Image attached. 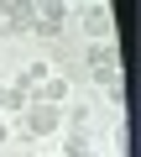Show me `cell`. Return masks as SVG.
<instances>
[{"instance_id": "cell-1", "label": "cell", "mask_w": 141, "mask_h": 157, "mask_svg": "<svg viewBox=\"0 0 141 157\" xmlns=\"http://www.w3.org/2000/svg\"><path fill=\"white\" fill-rule=\"evenodd\" d=\"M68 16H73V6H68V0H47V6H37V21H32V37H42V42L63 37Z\"/></svg>"}, {"instance_id": "cell-2", "label": "cell", "mask_w": 141, "mask_h": 157, "mask_svg": "<svg viewBox=\"0 0 141 157\" xmlns=\"http://www.w3.org/2000/svg\"><path fill=\"white\" fill-rule=\"evenodd\" d=\"M32 21H37V6H26V0H6V6H0V32L6 37L32 32Z\"/></svg>"}, {"instance_id": "cell-3", "label": "cell", "mask_w": 141, "mask_h": 157, "mask_svg": "<svg viewBox=\"0 0 141 157\" xmlns=\"http://www.w3.org/2000/svg\"><path fill=\"white\" fill-rule=\"evenodd\" d=\"M84 63H89V73H99V68H120V47H115V37L89 42V47H84Z\"/></svg>"}, {"instance_id": "cell-4", "label": "cell", "mask_w": 141, "mask_h": 157, "mask_svg": "<svg viewBox=\"0 0 141 157\" xmlns=\"http://www.w3.org/2000/svg\"><path fill=\"white\" fill-rule=\"evenodd\" d=\"M32 100H42V105H68V100H73V78H63V73H52V78H42Z\"/></svg>"}, {"instance_id": "cell-5", "label": "cell", "mask_w": 141, "mask_h": 157, "mask_svg": "<svg viewBox=\"0 0 141 157\" xmlns=\"http://www.w3.org/2000/svg\"><path fill=\"white\" fill-rule=\"evenodd\" d=\"M63 131H89V105H63Z\"/></svg>"}, {"instance_id": "cell-6", "label": "cell", "mask_w": 141, "mask_h": 157, "mask_svg": "<svg viewBox=\"0 0 141 157\" xmlns=\"http://www.w3.org/2000/svg\"><path fill=\"white\" fill-rule=\"evenodd\" d=\"M26 110V94H16L11 84H0V115H21Z\"/></svg>"}, {"instance_id": "cell-7", "label": "cell", "mask_w": 141, "mask_h": 157, "mask_svg": "<svg viewBox=\"0 0 141 157\" xmlns=\"http://www.w3.org/2000/svg\"><path fill=\"white\" fill-rule=\"evenodd\" d=\"M110 147H115L120 157H131V115H120V121H115V136H110Z\"/></svg>"}, {"instance_id": "cell-8", "label": "cell", "mask_w": 141, "mask_h": 157, "mask_svg": "<svg viewBox=\"0 0 141 157\" xmlns=\"http://www.w3.org/2000/svg\"><path fill=\"white\" fill-rule=\"evenodd\" d=\"M6 141H11V121L0 115V147H6Z\"/></svg>"}, {"instance_id": "cell-9", "label": "cell", "mask_w": 141, "mask_h": 157, "mask_svg": "<svg viewBox=\"0 0 141 157\" xmlns=\"http://www.w3.org/2000/svg\"><path fill=\"white\" fill-rule=\"evenodd\" d=\"M37 157H58V152H37Z\"/></svg>"}]
</instances>
